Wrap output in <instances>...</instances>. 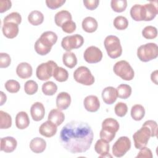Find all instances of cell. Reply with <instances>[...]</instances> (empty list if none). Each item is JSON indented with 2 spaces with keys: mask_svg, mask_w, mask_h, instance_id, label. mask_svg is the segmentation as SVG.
<instances>
[{
  "mask_svg": "<svg viewBox=\"0 0 158 158\" xmlns=\"http://www.w3.org/2000/svg\"><path fill=\"white\" fill-rule=\"evenodd\" d=\"M46 148V142L41 138L36 137L32 139L30 141V148L35 153H42L45 150Z\"/></svg>",
  "mask_w": 158,
  "mask_h": 158,
  "instance_id": "603a6c76",
  "label": "cell"
},
{
  "mask_svg": "<svg viewBox=\"0 0 158 158\" xmlns=\"http://www.w3.org/2000/svg\"><path fill=\"white\" fill-rule=\"evenodd\" d=\"M84 59L89 64H96L100 62L102 58V52L96 46H91L84 52Z\"/></svg>",
  "mask_w": 158,
  "mask_h": 158,
  "instance_id": "8fae6325",
  "label": "cell"
},
{
  "mask_svg": "<svg viewBox=\"0 0 158 158\" xmlns=\"http://www.w3.org/2000/svg\"><path fill=\"white\" fill-rule=\"evenodd\" d=\"M30 125V119L28 114L24 112H19L15 117V125L17 128L23 130L27 128Z\"/></svg>",
  "mask_w": 158,
  "mask_h": 158,
  "instance_id": "d4e9b609",
  "label": "cell"
},
{
  "mask_svg": "<svg viewBox=\"0 0 158 158\" xmlns=\"http://www.w3.org/2000/svg\"><path fill=\"white\" fill-rule=\"evenodd\" d=\"M4 86H5L6 89L10 93H17L20 88V83L15 80H7Z\"/></svg>",
  "mask_w": 158,
  "mask_h": 158,
  "instance_id": "ab89813d",
  "label": "cell"
},
{
  "mask_svg": "<svg viewBox=\"0 0 158 158\" xmlns=\"http://www.w3.org/2000/svg\"><path fill=\"white\" fill-rule=\"evenodd\" d=\"M131 148V141L127 136L120 137L112 146V154L115 157L123 156Z\"/></svg>",
  "mask_w": 158,
  "mask_h": 158,
  "instance_id": "9c48e42d",
  "label": "cell"
},
{
  "mask_svg": "<svg viewBox=\"0 0 158 158\" xmlns=\"http://www.w3.org/2000/svg\"><path fill=\"white\" fill-rule=\"evenodd\" d=\"M72 17L71 14L65 10H62L56 14L54 21L57 26L62 27V25L67 21L72 20Z\"/></svg>",
  "mask_w": 158,
  "mask_h": 158,
  "instance_id": "4316f807",
  "label": "cell"
},
{
  "mask_svg": "<svg viewBox=\"0 0 158 158\" xmlns=\"http://www.w3.org/2000/svg\"><path fill=\"white\" fill-rule=\"evenodd\" d=\"M12 2L9 0L0 1V12L3 13L11 8Z\"/></svg>",
  "mask_w": 158,
  "mask_h": 158,
  "instance_id": "f907efd6",
  "label": "cell"
},
{
  "mask_svg": "<svg viewBox=\"0 0 158 158\" xmlns=\"http://www.w3.org/2000/svg\"><path fill=\"white\" fill-rule=\"evenodd\" d=\"M34 48H35V50L37 54L41 55V56H44L48 54L50 51H51V49H48L47 48H46L44 45H43L38 40H37L35 43L34 45Z\"/></svg>",
  "mask_w": 158,
  "mask_h": 158,
  "instance_id": "ee69618b",
  "label": "cell"
},
{
  "mask_svg": "<svg viewBox=\"0 0 158 158\" xmlns=\"http://www.w3.org/2000/svg\"><path fill=\"white\" fill-rule=\"evenodd\" d=\"M157 75H158V70H156L152 72L151 75V81L154 83L156 85H157Z\"/></svg>",
  "mask_w": 158,
  "mask_h": 158,
  "instance_id": "816d5d0a",
  "label": "cell"
},
{
  "mask_svg": "<svg viewBox=\"0 0 158 158\" xmlns=\"http://www.w3.org/2000/svg\"><path fill=\"white\" fill-rule=\"evenodd\" d=\"M57 91V86L51 81H47L42 85V91L44 95L52 96Z\"/></svg>",
  "mask_w": 158,
  "mask_h": 158,
  "instance_id": "e575fe53",
  "label": "cell"
},
{
  "mask_svg": "<svg viewBox=\"0 0 158 158\" xmlns=\"http://www.w3.org/2000/svg\"><path fill=\"white\" fill-rule=\"evenodd\" d=\"M110 6L114 12H122L127 7V1L126 0H112Z\"/></svg>",
  "mask_w": 158,
  "mask_h": 158,
  "instance_id": "d590c367",
  "label": "cell"
},
{
  "mask_svg": "<svg viewBox=\"0 0 158 158\" xmlns=\"http://www.w3.org/2000/svg\"><path fill=\"white\" fill-rule=\"evenodd\" d=\"M117 97L116 88L112 86H107L102 91V98L103 101L107 104H112L116 101Z\"/></svg>",
  "mask_w": 158,
  "mask_h": 158,
  "instance_id": "ffe728a7",
  "label": "cell"
},
{
  "mask_svg": "<svg viewBox=\"0 0 158 158\" xmlns=\"http://www.w3.org/2000/svg\"><path fill=\"white\" fill-rule=\"evenodd\" d=\"M71 97L67 92H60L56 98V106L60 110H65L70 105Z\"/></svg>",
  "mask_w": 158,
  "mask_h": 158,
  "instance_id": "44dd1931",
  "label": "cell"
},
{
  "mask_svg": "<svg viewBox=\"0 0 158 158\" xmlns=\"http://www.w3.org/2000/svg\"><path fill=\"white\" fill-rule=\"evenodd\" d=\"M115 74L126 81L131 80L135 76V72L130 64L126 60L117 62L113 67Z\"/></svg>",
  "mask_w": 158,
  "mask_h": 158,
  "instance_id": "5b68a950",
  "label": "cell"
},
{
  "mask_svg": "<svg viewBox=\"0 0 158 158\" xmlns=\"http://www.w3.org/2000/svg\"><path fill=\"white\" fill-rule=\"evenodd\" d=\"M138 59L144 62L152 60L158 56V46L156 43H148L140 46L137 49Z\"/></svg>",
  "mask_w": 158,
  "mask_h": 158,
  "instance_id": "3957f363",
  "label": "cell"
},
{
  "mask_svg": "<svg viewBox=\"0 0 158 158\" xmlns=\"http://www.w3.org/2000/svg\"><path fill=\"white\" fill-rule=\"evenodd\" d=\"M107 55L112 59L120 57L122 53V48L119 38L114 35L106 36L104 42Z\"/></svg>",
  "mask_w": 158,
  "mask_h": 158,
  "instance_id": "277c9868",
  "label": "cell"
},
{
  "mask_svg": "<svg viewBox=\"0 0 158 158\" xmlns=\"http://www.w3.org/2000/svg\"><path fill=\"white\" fill-rule=\"evenodd\" d=\"M85 109L91 112H94L99 110L100 102L98 98L94 95H89L86 96L83 101Z\"/></svg>",
  "mask_w": 158,
  "mask_h": 158,
  "instance_id": "2e32d148",
  "label": "cell"
},
{
  "mask_svg": "<svg viewBox=\"0 0 158 158\" xmlns=\"http://www.w3.org/2000/svg\"><path fill=\"white\" fill-rule=\"evenodd\" d=\"M17 140L12 136H6L1 138V151L6 153L13 152L17 148Z\"/></svg>",
  "mask_w": 158,
  "mask_h": 158,
  "instance_id": "e0dca14e",
  "label": "cell"
},
{
  "mask_svg": "<svg viewBox=\"0 0 158 158\" xmlns=\"http://www.w3.org/2000/svg\"><path fill=\"white\" fill-rule=\"evenodd\" d=\"M94 150L98 154H99V157H112L109 155V144L107 141L100 139H98L94 145Z\"/></svg>",
  "mask_w": 158,
  "mask_h": 158,
  "instance_id": "d6986e66",
  "label": "cell"
},
{
  "mask_svg": "<svg viewBox=\"0 0 158 158\" xmlns=\"http://www.w3.org/2000/svg\"><path fill=\"white\" fill-rule=\"evenodd\" d=\"M142 35L146 39H154L157 36V30L155 27L151 25L146 26L142 31Z\"/></svg>",
  "mask_w": 158,
  "mask_h": 158,
  "instance_id": "74e56055",
  "label": "cell"
},
{
  "mask_svg": "<svg viewBox=\"0 0 158 158\" xmlns=\"http://www.w3.org/2000/svg\"><path fill=\"white\" fill-rule=\"evenodd\" d=\"M63 31L67 33H72L76 30V23L72 21L69 20L64 23L61 27Z\"/></svg>",
  "mask_w": 158,
  "mask_h": 158,
  "instance_id": "bcb514c9",
  "label": "cell"
},
{
  "mask_svg": "<svg viewBox=\"0 0 158 158\" xmlns=\"http://www.w3.org/2000/svg\"><path fill=\"white\" fill-rule=\"evenodd\" d=\"M38 89V85L36 81L32 80H28L24 85V90L26 94L33 95L35 94Z\"/></svg>",
  "mask_w": 158,
  "mask_h": 158,
  "instance_id": "f35d334b",
  "label": "cell"
},
{
  "mask_svg": "<svg viewBox=\"0 0 158 158\" xmlns=\"http://www.w3.org/2000/svg\"><path fill=\"white\" fill-rule=\"evenodd\" d=\"M83 30L87 33L94 32L98 27L97 20L92 17H85L81 23Z\"/></svg>",
  "mask_w": 158,
  "mask_h": 158,
  "instance_id": "484cf974",
  "label": "cell"
},
{
  "mask_svg": "<svg viewBox=\"0 0 158 158\" xmlns=\"http://www.w3.org/2000/svg\"><path fill=\"white\" fill-rule=\"evenodd\" d=\"M84 43V38L78 34L67 36L62 38L61 46L67 52L73 49H78L82 46Z\"/></svg>",
  "mask_w": 158,
  "mask_h": 158,
  "instance_id": "30bf717a",
  "label": "cell"
},
{
  "mask_svg": "<svg viewBox=\"0 0 158 158\" xmlns=\"http://www.w3.org/2000/svg\"><path fill=\"white\" fill-rule=\"evenodd\" d=\"M117 96L121 99H127L131 94V88L127 84H120L116 88Z\"/></svg>",
  "mask_w": 158,
  "mask_h": 158,
  "instance_id": "d6a6232c",
  "label": "cell"
},
{
  "mask_svg": "<svg viewBox=\"0 0 158 158\" xmlns=\"http://www.w3.org/2000/svg\"><path fill=\"white\" fill-rule=\"evenodd\" d=\"M11 63V59L7 53H0V68H7Z\"/></svg>",
  "mask_w": 158,
  "mask_h": 158,
  "instance_id": "f6af8a7d",
  "label": "cell"
},
{
  "mask_svg": "<svg viewBox=\"0 0 158 158\" xmlns=\"http://www.w3.org/2000/svg\"><path fill=\"white\" fill-rule=\"evenodd\" d=\"M30 114L33 120L36 122L41 120L45 115V109L43 104L40 102L33 104L30 108Z\"/></svg>",
  "mask_w": 158,
  "mask_h": 158,
  "instance_id": "9a60e30c",
  "label": "cell"
},
{
  "mask_svg": "<svg viewBox=\"0 0 158 158\" xmlns=\"http://www.w3.org/2000/svg\"><path fill=\"white\" fill-rule=\"evenodd\" d=\"M73 78L77 82L86 86L92 85L94 82V76L85 66L78 67L73 72Z\"/></svg>",
  "mask_w": 158,
  "mask_h": 158,
  "instance_id": "8992f818",
  "label": "cell"
},
{
  "mask_svg": "<svg viewBox=\"0 0 158 158\" xmlns=\"http://www.w3.org/2000/svg\"><path fill=\"white\" fill-rule=\"evenodd\" d=\"M113 23L115 28L119 30H125L128 26V21L127 19L122 15L116 17L114 20Z\"/></svg>",
  "mask_w": 158,
  "mask_h": 158,
  "instance_id": "8d00e7d4",
  "label": "cell"
},
{
  "mask_svg": "<svg viewBox=\"0 0 158 158\" xmlns=\"http://www.w3.org/2000/svg\"><path fill=\"white\" fill-rule=\"evenodd\" d=\"M12 126V117L7 112L0 111V128L7 129Z\"/></svg>",
  "mask_w": 158,
  "mask_h": 158,
  "instance_id": "836d02e7",
  "label": "cell"
},
{
  "mask_svg": "<svg viewBox=\"0 0 158 158\" xmlns=\"http://www.w3.org/2000/svg\"><path fill=\"white\" fill-rule=\"evenodd\" d=\"M2 31L3 35L7 38L12 39L16 37L19 33V25L12 22L4 23Z\"/></svg>",
  "mask_w": 158,
  "mask_h": 158,
  "instance_id": "ac0fdd59",
  "label": "cell"
},
{
  "mask_svg": "<svg viewBox=\"0 0 158 158\" xmlns=\"http://www.w3.org/2000/svg\"><path fill=\"white\" fill-rule=\"evenodd\" d=\"M57 126L51 121L47 120L40 125L39 128V132L42 136L50 138L54 136L57 133Z\"/></svg>",
  "mask_w": 158,
  "mask_h": 158,
  "instance_id": "5bb4252c",
  "label": "cell"
},
{
  "mask_svg": "<svg viewBox=\"0 0 158 158\" xmlns=\"http://www.w3.org/2000/svg\"><path fill=\"white\" fill-rule=\"evenodd\" d=\"M48 119L56 126H59L64 121L65 115L60 109H54L49 112Z\"/></svg>",
  "mask_w": 158,
  "mask_h": 158,
  "instance_id": "cb8c5ba5",
  "label": "cell"
},
{
  "mask_svg": "<svg viewBox=\"0 0 158 158\" xmlns=\"http://www.w3.org/2000/svg\"><path fill=\"white\" fill-rule=\"evenodd\" d=\"M65 2V0H46V4L48 8L56 9L61 7Z\"/></svg>",
  "mask_w": 158,
  "mask_h": 158,
  "instance_id": "7dc6e473",
  "label": "cell"
},
{
  "mask_svg": "<svg viewBox=\"0 0 158 158\" xmlns=\"http://www.w3.org/2000/svg\"><path fill=\"white\" fill-rule=\"evenodd\" d=\"M130 15L135 21H146V10L144 5L135 4L130 9Z\"/></svg>",
  "mask_w": 158,
  "mask_h": 158,
  "instance_id": "4fadbf2b",
  "label": "cell"
},
{
  "mask_svg": "<svg viewBox=\"0 0 158 158\" xmlns=\"http://www.w3.org/2000/svg\"><path fill=\"white\" fill-rule=\"evenodd\" d=\"M28 20L32 25L38 26L43 22L44 15L39 10H33L29 14Z\"/></svg>",
  "mask_w": 158,
  "mask_h": 158,
  "instance_id": "83f0119b",
  "label": "cell"
},
{
  "mask_svg": "<svg viewBox=\"0 0 158 158\" xmlns=\"http://www.w3.org/2000/svg\"><path fill=\"white\" fill-rule=\"evenodd\" d=\"M0 94H1V102H0V106H2L4 104V102H6V100H7V96L6 95L2 92L1 91L0 92Z\"/></svg>",
  "mask_w": 158,
  "mask_h": 158,
  "instance_id": "f5cc1de1",
  "label": "cell"
},
{
  "mask_svg": "<svg viewBox=\"0 0 158 158\" xmlns=\"http://www.w3.org/2000/svg\"><path fill=\"white\" fill-rule=\"evenodd\" d=\"M62 61L64 64L70 69L73 68L77 64V59L75 54L70 51L64 53Z\"/></svg>",
  "mask_w": 158,
  "mask_h": 158,
  "instance_id": "f1b7e54d",
  "label": "cell"
},
{
  "mask_svg": "<svg viewBox=\"0 0 158 158\" xmlns=\"http://www.w3.org/2000/svg\"><path fill=\"white\" fill-rule=\"evenodd\" d=\"M38 40L46 48L51 49L52 46L57 41V36L53 31H47L43 33Z\"/></svg>",
  "mask_w": 158,
  "mask_h": 158,
  "instance_id": "7c38bea8",
  "label": "cell"
},
{
  "mask_svg": "<svg viewBox=\"0 0 158 158\" xmlns=\"http://www.w3.org/2000/svg\"><path fill=\"white\" fill-rule=\"evenodd\" d=\"M21 22H22V17L20 14L17 12H13L8 14L7 16L4 17L3 20V23L12 22L17 25L20 24Z\"/></svg>",
  "mask_w": 158,
  "mask_h": 158,
  "instance_id": "60d3db41",
  "label": "cell"
},
{
  "mask_svg": "<svg viewBox=\"0 0 158 158\" xmlns=\"http://www.w3.org/2000/svg\"><path fill=\"white\" fill-rule=\"evenodd\" d=\"M146 10V21H151L153 20L158 13L157 7L156 4H154L153 2L144 4Z\"/></svg>",
  "mask_w": 158,
  "mask_h": 158,
  "instance_id": "1f68e13d",
  "label": "cell"
},
{
  "mask_svg": "<svg viewBox=\"0 0 158 158\" xmlns=\"http://www.w3.org/2000/svg\"><path fill=\"white\" fill-rule=\"evenodd\" d=\"M152 153L150 149L148 148L143 147L140 149L139 152H138V155L136 156V158L138 157H146V158H152Z\"/></svg>",
  "mask_w": 158,
  "mask_h": 158,
  "instance_id": "681fc988",
  "label": "cell"
},
{
  "mask_svg": "<svg viewBox=\"0 0 158 158\" xmlns=\"http://www.w3.org/2000/svg\"><path fill=\"white\" fill-rule=\"evenodd\" d=\"M56 67H57V65L53 60H48L45 63L40 64L36 70L37 78L41 81L49 80L52 76L53 72Z\"/></svg>",
  "mask_w": 158,
  "mask_h": 158,
  "instance_id": "52a82bcc",
  "label": "cell"
},
{
  "mask_svg": "<svg viewBox=\"0 0 158 158\" xmlns=\"http://www.w3.org/2000/svg\"><path fill=\"white\" fill-rule=\"evenodd\" d=\"M33 69L30 64L27 62L20 63L16 68V73L19 77L27 79L32 75Z\"/></svg>",
  "mask_w": 158,
  "mask_h": 158,
  "instance_id": "7402d4cb",
  "label": "cell"
},
{
  "mask_svg": "<svg viewBox=\"0 0 158 158\" xmlns=\"http://www.w3.org/2000/svg\"><path fill=\"white\" fill-rule=\"evenodd\" d=\"M143 126L147 127L151 131V136L154 137L157 136V124L156 121L152 120H149L146 121Z\"/></svg>",
  "mask_w": 158,
  "mask_h": 158,
  "instance_id": "7bdbcfd3",
  "label": "cell"
},
{
  "mask_svg": "<svg viewBox=\"0 0 158 158\" xmlns=\"http://www.w3.org/2000/svg\"><path fill=\"white\" fill-rule=\"evenodd\" d=\"M119 123L114 118H107L102 123V129L100 131V138L107 142H110L115 136L116 133L119 130Z\"/></svg>",
  "mask_w": 158,
  "mask_h": 158,
  "instance_id": "7a4b0ae2",
  "label": "cell"
},
{
  "mask_svg": "<svg viewBox=\"0 0 158 158\" xmlns=\"http://www.w3.org/2000/svg\"><path fill=\"white\" fill-rule=\"evenodd\" d=\"M54 78L59 82H64L67 80L69 73L67 70L61 67H56L53 72Z\"/></svg>",
  "mask_w": 158,
  "mask_h": 158,
  "instance_id": "4dcf8cb0",
  "label": "cell"
},
{
  "mask_svg": "<svg viewBox=\"0 0 158 158\" xmlns=\"http://www.w3.org/2000/svg\"><path fill=\"white\" fill-rule=\"evenodd\" d=\"M84 6L85 7L90 10H93L96 9L99 4V1L98 0H84L83 1Z\"/></svg>",
  "mask_w": 158,
  "mask_h": 158,
  "instance_id": "c3c4849f",
  "label": "cell"
},
{
  "mask_svg": "<svg viewBox=\"0 0 158 158\" xmlns=\"http://www.w3.org/2000/svg\"><path fill=\"white\" fill-rule=\"evenodd\" d=\"M114 111L117 116L120 117H124L128 112L127 105L124 102H119L115 105Z\"/></svg>",
  "mask_w": 158,
  "mask_h": 158,
  "instance_id": "b9f144b4",
  "label": "cell"
},
{
  "mask_svg": "<svg viewBox=\"0 0 158 158\" xmlns=\"http://www.w3.org/2000/svg\"><path fill=\"white\" fill-rule=\"evenodd\" d=\"M150 137V130L147 127L142 126V127L137 130L133 135L135 147L138 149H140L146 146Z\"/></svg>",
  "mask_w": 158,
  "mask_h": 158,
  "instance_id": "ba28073f",
  "label": "cell"
},
{
  "mask_svg": "<svg viewBox=\"0 0 158 158\" xmlns=\"http://www.w3.org/2000/svg\"><path fill=\"white\" fill-rule=\"evenodd\" d=\"M145 115V109L141 104H135L131 109V116L136 121L141 120Z\"/></svg>",
  "mask_w": 158,
  "mask_h": 158,
  "instance_id": "f546056e",
  "label": "cell"
},
{
  "mask_svg": "<svg viewBox=\"0 0 158 158\" xmlns=\"http://www.w3.org/2000/svg\"><path fill=\"white\" fill-rule=\"evenodd\" d=\"M93 137V131L87 123L72 120L62 127L59 139L67 151L77 154L85 152L89 149Z\"/></svg>",
  "mask_w": 158,
  "mask_h": 158,
  "instance_id": "6da1fadb",
  "label": "cell"
}]
</instances>
